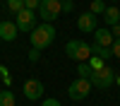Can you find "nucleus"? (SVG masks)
Listing matches in <instances>:
<instances>
[{
	"label": "nucleus",
	"mask_w": 120,
	"mask_h": 106,
	"mask_svg": "<svg viewBox=\"0 0 120 106\" xmlns=\"http://www.w3.org/2000/svg\"><path fill=\"white\" fill-rule=\"evenodd\" d=\"M53 39H55V27L43 22L41 27H36L31 31V46L36 48V51H43V48H48L53 43Z\"/></svg>",
	"instance_id": "nucleus-1"
},
{
	"label": "nucleus",
	"mask_w": 120,
	"mask_h": 106,
	"mask_svg": "<svg viewBox=\"0 0 120 106\" xmlns=\"http://www.w3.org/2000/svg\"><path fill=\"white\" fill-rule=\"evenodd\" d=\"M65 53H67V58H72V60H77V63H86L89 58H91V46L84 43V41L72 39V41H67Z\"/></svg>",
	"instance_id": "nucleus-2"
},
{
	"label": "nucleus",
	"mask_w": 120,
	"mask_h": 106,
	"mask_svg": "<svg viewBox=\"0 0 120 106\" xmlns=\"http://www.w3.org/2000/svg\"><path fill=\"white\" fill-rule=\"evenodd\" d=\"M63 12V3L60 0H41V5H38V15H41L43 22L51 24L53 19H58V15Z\"/></svg>",
	"instance_id": "nucleus-3"
},
{
	"label": "nucleus",
	"mask_w": 120,
	"mask_h": 106,
	"mask_svg": "<svg viewBox=\"0 0 120 106\" xmlns=\"http://www.w3.org/2000/svg\"><path fill=\"white\" fill-rule=\"evenodd\" d=\"M89 82H91V87H98V89H108L111 84H115V72L106 65L103 70H98V72H94L91 77H89Z\"/></svg>",
	"instance_id": "nucleus-4"
},
{
	"label": "nucleus",
	"mask_w": 120,
	"mask_h": 106,
	"mask_svg": "<svg viewBox=\"0 0 120 106\" xmlns=\"http://www.w3.org/2000/svg\"><path fill=\"white\" fill-rule=\"evenodd\" d=\"M91 92V82L84 80V77H79V80H75L72 84L67 87V94H70V99H75V101H82L86 99V94Z\"/></svg>",
	"instance_id": "nucleus-5"
},
{
	"label": "nucleus",
	"mask_w": 120,
	"mask_h": 106,
	"mask_svg": "<svg viewBox=\"0 0 120 106\" xmlns=\"http://www.w3.org/2000/svg\"><path fill=\"white\" fill-rule=\"evenodd\" d=\"M17 29H22V31H34L36 29V12L31 10H22V12H17Z\"/></svg>",
	"instance_id": "nucleus-6"
},
{
	"label": "nucleus",
	"mask_w": 120,
	"mask_h": 106,
	"mask_svg": "<svg viewBox=\"0 0 120 106\" xmlns=\"http://www.w3.org/2000/svg\"><path fill=\"white\" fill-rule=\"evenodd\" d=\"M24 96L29 101H38L43 96V84L38 82V80H26L24 82Z\"/></svg>",
	"instance_id": "nucleus-7"
},
{
	"label": "nucleus",
	"mask_w": 120,
	"mask_h": 106,
	"mask_svg": "<svg viewBox=\"0 0 120 106\" xmlns=\"http://www.w3.org/2000/svg\"><path fill=\"white\" fill-rule=\"evenodd\" d=\"M77 29H82V31H96V15L82 12L79 19H77Z\"/></svg>",
	"instance_id": "nucleus-8"
},
{
	"label": "nucleus",
	"mask_w": 120,
	"mask_h": 106,
	"mask_svg": "<svg viewBox=\"0 0 120 106\" xmlns=\"http://www.w3.org/2000/svg\"><path fill=\"white\" fill-rule=\"evenodd\" d=\"M17 24L15 22H0V39H3V41H15V36H17Z\"/></svg>",
	"instance_id": "nucleus-9"
},
{
	"label": "nucleus",
	"mask_w": 120,
	"mask_h": 106,
	"mask_svg": "<svg viewBox=\"0 0 120 106\" xmlns=\"http://www.w3.org/2000/svg\"><path fill=\"white\" fill-rule=\"evenodd\" d=\"M94 39H96V46H103V48H111L113 46V34L108 31V29H96Z\"/></svg>",
	"instance_id": "nucleus-10"
},
{
	"label": "nucleus",
	"mask_w": 120,
	"mask_h": 106,
	"mask_svg": "<svg viewBox=\"0 0 120 106\" xmlns=\"http://www.w3.org/2000/svg\"><path fill=\"white\" fill-rule=\"evenodd\" d=\"M103 19H106V24H108V27H115V24H120V7H106Z\"/></svg>",
	"instance_id": "nucleus-11"
},
{
	"label": "nucleus",
	"mask_w": 120,
	"mask_h": 106,
	"mask_svg": "<svg viewBox=\"0 0 120 106\" xmlns=\"http://www.w3.org/2000/svg\"><path fill=\"white\" fill-rule=\"evenodd\" d=\"M91 55L101 58V60H108V58H113V51L111 48H103V46H91Z\"/></svg>",
	"instance_id": "nucleus-12"
},
{
	"label": "nucleus",
	"mask_w": 120,
	"mask_h": 106,
	"mask_svg": "<svg viewBox=\"0 0 120 106\" xmlns=\"http://www.w3.org/2000/svg\"><path fill=\"white\" fill-rule=\"evenodd\" d=\"M0 106H15V94L10 92V89L0 92Z\"/></svg>",
	"instance_id": "nucleus-13"
},
{
	"label": "nucleus",
	"mask_w": 120,
	"mask_h": 106,
	"mask_svg": "<svg viewBox=\"0 0 120 106\" xmlns=\"http://www.w3.org/2000/svg\"><path fill=\"white\" fill-rule=\"evenodd\" d=\"M89 7H91V10H89L91 15H103L106 12V3H103V0H91Z\"/></svg>",
	"instance_id": "nucleus-14"
},
{
	"label": "nucleus",
	"mask_w": 120,
	"mask_h": 106,
	"mask_svg": "<svg viewBox=\"0 0 120 106\" xmlns=\"http://www.w3.org/2000/svg\"><path fill=\"white\" fill-rule=\"evenodd\" d=\"M77 75H79V77H84V80H89V77L94 75V70L89 67V63H79V65H77Z\"/></svg>",
	"instance_id": "nucleus-15"
},
{
	"label": "nucleus",
	"mask_w": 120,
	"mask_h": 106,
	"mask_svg": "<svg viewBox=\"0 0 120 106\" xmlns=\"http://www.w3.org/2000/svg\"><path fill=\"white\" fill-rule=\"evenodd\" d=\"M86 63H89V67H91L94 72H98V70H103V67H106V65H103V60H101V58H96V55H91Z\"/></svg>",
	"instance_id": "nucleus-16"
},
{
	"label": "nucleus",
	"mask_w": 120,
	"mask_h": 106,
	"mask_svg": "<svg viewBox=\"0 0 120 106\" xmlns=\"http://www.w3.org/2000/svg\"><path fill=\"white\" fill-rule=\"evenodd\" d=\"M7 10H12V12H22V10H24V0H7Z\"/></svg>",
	"instance_id": "nucleus-17"
},
{
	"label": "nucleus",
	"mask_w": 120,
	"mask_h": 106,
	"mask_svg": "<svg viewBox=\"0 0 120 106\" xmlns=\"http://www.w3.org/2000/svg\"><path fill=\"white\" fill-rule=\"evenodd\" d=\"M38 5H41V0H24V10H38Z\"/></svg>",
	"instance_id": "nucleus-18"
},
{
	"label": "nucleus",
	"mask_w": 120,
	"mask_h": 106,
	"mask_svg": "<svg viewBox=\"0 0 120 106\" xmlns=\"http://www.w3.org/2000/svg\"><path fill=\"white\" fill-rule=\"evenodd\" d=\"M111 51H113V58H120V39H115V41H113Z\"/></svg>",
	"instance_id": "nucleus-19"
},
{
	"label": "nucleus",
	"mask_w": 120,
	"mask_h": 106,
	"mask_svg": "<svg viewBox=\"0 0 120 106\" xmlns=\"http://www.w3.org/2000/svg\"><path fill=\"white\" fill-rule=\"evenodd\" d=\"M75 10V3L72 0H63V12H72Z\"/></svg>",
	"instance_id": "nucleus-20"
},
{
	"label": "nucleus",
	"mask_w": 120,
	"mask_h": 106,
	"mask_svg": "<svg viewBox=\"0 0 120 106\" xmlns=\"http://www.w3.org/2000/svg\"><path fill=\"white\" fill-rule=\"evenodd\" d=\"M41 106H63V104H60L58 99H43V104Z\"/></svg>",
	"instance_id": "nucleus-21"
},
{
	"label": "nucleus",
	"mask_w": 120,
	"mask_h": 106,
	"mask_svg": "<svg viewBox=\"0 0 120 106\" xmlns=\"http://www.w3.org/2000/svg\"><path fill=\"white\" fill-rule=\"evenodd\" d=\"M0 77H3V80H5V84H10V72L5 70L3 65H0Z\"/></svg>",
	"instance_id": "nucleus-22"
},
{
	"label": "nucleus",
	"mask_w": 120,
	"mask_h": 106,
	"mask_svg": "<svg viewBox=\"0 0 120 106\" xmlns=\"http://www.w3.org/2000/svg\"><path fill=\"white\" fill-rule=\"evenodd\" d=\"M111 34H113L115 39H120V24H115V27H111Z\"/></svg>",
	"instance_id": "nucleus-23"
},
{
	"label": "nucleus",
	"mask_w": 120,
	"mask_h": 106,
	"mask_svg": "<svg viewBox=\"0 0 120 106\" xmlns=\"http://www.w3.org/2000/svg\"><path fill=\"white\" fill-rule=\"evenodd\" d=\"M29 60H34V63L38 60V51H36V48H34V51H31V53H29Z\"/></svg>",
	"instance_id": "nucleus-24"
},
{
	"label": "nucleus",
	"mask_w": 120,
	"mask_h": 106,
	"mask_svg": "<svg viewBox=\"0 0 120 106\" xmlns=\"http://www.w3.org/2000/svg\"><path fill=\"white\" fill-rule=\"evenodd\" d=\"M115 84H118V87H120V77H115Z\"/></svg>",
	"instance_id": "nucleus-25"
},
{
	"label": "nucleus",
	"mask_w": 120,
	"mask_h": 106,
	"mask_svg": "<svg viewBox=\"0 0 120 106\" xmlns=\"http://www.w3.org/2000/svg\"><path fill=\"white\" fill-rule=\"evenodd\" d=\"M113 3H118V0H113Z\"/></svg>",
	"instance_id": "nucleus-26"
},
{
	"label": "nucleus",
	"mask_w": 120,
	"mask_h": 106,
	"mask_svg": "<svg viewBox=\"0 0 120 106\" xmlns=\"http://www.w3.org/2000/svg\"><path fill=\"white\" fill-rule=\"evenodd\" d=\"M60 3H63V0H60Z\"/></svg>",
	"instance_id": "nucleus-27"
}]
</instances>
